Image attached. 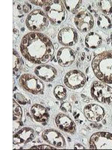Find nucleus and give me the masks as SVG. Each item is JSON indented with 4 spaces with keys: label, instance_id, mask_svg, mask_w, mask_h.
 I'll return each mask as SVG.
<instances>
[{
    "label": "nucleus",
    "instance_id": "f257e3e1",
    "mask_svg": "<svg viewBox=\"0 0 112 150\" xmlns=\"http://www.w3.org/2000/svg\"><path fill=\"white\" fill-rule=\"evenodd\" d=\"M20 52L24 58L32 63L44 65L52 59L55 48L52 41L41 33H28L21 40Z\"/></svg>",
    "mask_w": 112,
    "mask_h": 150
},
{
    "label": "nucleus",
    "instance_id": "f03ea898",
    "mask_svg": "<svg viewBox=\"0 0 112 150\" xmlns=\"http://www.w3.org/2000/svg\"><path fill=\"white\" fill-rule=\"evenodd\" d=\"M93 71L100 82L112 84V51L108 50L94 56L91 63Z\"/></svg>",
    "mask_w": 112,
    "mask_h": 150
},
{
    "label": "nucleus",
    "instance_id": "7ed1b4c3",
    "mask_svg": "<svg viewBox=\"0 0 112 150\" xmlns=\"http://www.w3.org/2000/svg\"><path fill=\"white\" fill-rule=\"evenodd\" d=\"M44 12L49 21L55 26H58L66 19V10L63 1H49L44 7Z\"/></svg>",
    "mask_w": 112,
    "mask_h": 150
},
{
    "label": "nucleus",
    "instance_id": "20e7f679",
    "mask_svg": "<svg viewBox=\"0 0 112 150\" xmlns=\"http://www.w3.org/2000/svg\"><path fill=\"white\" fill-rule=\"evenodd\" d=\"M26 25L29 30L39 33L45 30L49 26V19L44 11L41 9H36L27 16Z\"/></svg>",
    "mask_w": 112,
    "mask_h": 150
},
{
    "label": "nucleus",
    "instance_id": "39448f33",
    "mask_svg": "<svg viewBox=\"0 0 112 150\" xmlns=\"http://www.w3.org/2000/svg\"><path fill=\"white\" fill-rule=\"evenodd\" d=\"M19 84L25 89L33 95H42L44 92V84L38 77L31 74H23L19 79Z\"/></svg>",
    "mask_w": 112,
    "mask_h": 150
},
{
    "label": "nucleus",
    "instance_id": "423d86ee",
    "mask_svg": "<svg viewBox=\"0 0 112 150\" xmlns=\"http://www.w3.org/2000/svg\"><path fill=\"white\" fill-rule=\"evenodd\" d=\"M90 93L93 99L101 104H112V88L106 83L94 82L90 88Z\"/></svg>",
    "mask_w": 112,
    "mask_h": 150
},
{
    "label": "nucleus",
    "instance_id": "0eeeda50",
    "mask_svg": "<svg viewBox=\"0 0 112 150\" xmlns=\"http://www.w3.org/2000/svg\"><path fill=\"white\" fill-rule=\"evenodd\" d=\"M90 149H112V134L105 131L94 133L90 138Z\"/></svg>",
    "mask_w": 112,
    "mask_h": 150
},
{
    "label": "nucleus",
    "instance_id": "6e6552de",
    "mask_svg": "<svg viewBox=\"0 0 112 150\" xmlns=\"http://www.w3.org/2000/svg\"><path fill=\"white\" fill-rule=\"evenodd\" d=\"M64 83L69 89L76 90L85 86L86 83V77L81 71L72 70L66 74L64 77Z\"/></svg>",
    "mask_w": 112,
    "mask_h": 150
},
{
    "label": "nucleus",
    "instance_id": "1a4fd4ad",
    "mask_svg": "<svg viewBox=\"0 0 112 150\" xmlns=\"http://www.w3.org/2000/svg\"><path fill=\"white\" fill-rule=\"evenodd\" d=\"M74 23L81 33H86L94 26V19L88 10H82L75 16Z\"/></svg>",
    "mask_w": 112,
    "mask_h": 150
},
{
    "label": "nucleus",
    "instance_id": "9d476101",
    "mask_svg": "<svg viewBox=\"0 0 112 150\" xmlns=\"http://www.w3.org/2000/svg\"><path fill=\"white\" fill-rule=\"evenodd\" d=\"M43 140L56 149L66 146V140L62 134L55 129H46L42 133Z\"/></svg>",
    "mask_w": 112,
    "mask_h": 150
},
{
    "label": "nucleus",
    "instance_id": "9b49d317",
    "mask_svg": "<svg viewBox=\"0 0 112 150\" xmlns=\"http://www.w3.org/2000/svg\"><path fill=\"white\" fill-rule=\"evenodd\" d=\"M58 42L66 47L74 46L78 40L76 30L71 27H64L59 31L58 34Z\"/></svg>",
    "mask_w": 112,
    "mask_h": 150
},
{
    "label": "nucleus",
    "instance_id": "f8f14e48",
    "mask_svg": "<svg viewBox=\"0 0 112 150\" xmlns=\"http://www.w3.org/2000/svg\"><path fill=\"white\" fill-rule=\"evenodd\" d=\"M83 112L87 120L93 122H98L105 117V111L102 107L97 104H90L84 108Z\"/></svg>",
    "mask_w": 112,
    "mask_h": 150
},
{
    "label": "nucleus",
    "instance_id": "ddd939ff",
    "mask_svg": "<svg viewBox=\"0 0 112 150\" xmlns=\"http://www.w3.org/2000/svg\"><path fill=\"white\" fill-rule=\"evenodd\" d=\"M55 125L58 129L69 134L76 133V125L71 118L64 113H58L55 117Z\"/></svg>",
    "mask_w": 112,
    "mask_h": 150
},
{
    "label": "nucleus",
    "instance_id": "4468645a",
    "mask_svg": "<svg viewBox=\"0 0 112 150\" xmlns=\"http://www.w3.org/2000/svg\"><path fill=\"white\" fill-rule=\"evenodd\" d=\"M36 134L34 129L28 127L20 128L17 132H14L13 137V143L14 145L26 144L32 141L35 138Z\"/></svg>",
    "mask_w": 112,
    "mask_h": 150
},
{
    "label": "nucleus",
    "instance_id": "2eb2a0df",
    "mask_svg": "<svg viewBox=\"0 0 112 150\" xmlns=\"http://www.w3.org/2000/svg\"><path fill=\"white\" fill-rule=\"evenodd\" d=\"M58 64L62 67L72 65L76 59V55L73 50L69 47H62L58 50L56 55Z\"/></svg>",
    "mask_w": 112,
    "mask_h": 150
},
{
    "label": "nucleus",
    "instance_id": "dca6fc26",
    "mask_svg": "<svg viewBox=\"0 0 112 150\" xmlns=\"http://www.w3.org/2000/svg\"><path fill=\"white\" fill-rule=\"evenodd\" d=\"M34 74L41 80L46 82H52L57 76L55 68L47 65H40L34 68Z\"/></svg>",
    "mask_w": 112,
    "mask_h": 150
},
{
    "label": "nucleus",
    "instance_id": "f3484780",
    "mask_svg": "<svg viewBox=\"0 0 112 150\" xmlns=\"http://www.w3.org/2000/svg\"><path fill=\"white\" fill-rule=\"evenodd\" d=\"M31 114L33 119L37 122L43 125L47 124L49 120V113L47 109L43 105L35 104L31 108Z\"/></svg>",
    "mask_w": 112,
    "mask_h": 150
},
{
    "label": "nucleus",
    "instance_id": "a211bd4d",
    "mask_svg": "<svg viewBox=\"0 0 112 150\" xmlns=\"http://www.w3.org/2000/svg\"><path fill=\"white\" fill-rule=\"evenodd\" d=\"M102 42V37L99 34L93 33V32L89 33L87 35L85 40V45H86L87 47L91 50L97 49V47L100 46Z\"/></svg>",
    "mask_w": 112,
    "mask_h": 150
},
{
    "label": "nucleus",
    "instance_id": "6ab92c4d",
    "mask_svg": "<svg viewBox=\"0 0 112 150\" xmlns=\"http://www.w3.org/2000/svg\"><path fill=\"white\" fill-rule=\"evenodd\" d=\"M97 25L104 30H108L112 28V21L108 16L100 14L97 19Z\"/></svg>",
    "mask_w": 112,
    "mask_h": 150
},
{
    "label": "nucleus",
    "instance_id": "aec40b11",
    "mask_svg": "<svg viewBox=\"0 0 112 150\" xmlns=\"http://www.w3.org/2000/svg\"><path fill=\"white\" fill-rule=\"evenodd\" d=\"M98 5L100 10L105 15H111L112 14V2L108 0H103L98 2Z\"/></svg>",
    "mask_w": 112,
    "mask_h": 150
},
{
    "label": "nucleus",
    "instance_id": "412c9836",
    "mask_svg": "<svg viewBox=\"0 0 112 150\" xmlns=\"http://www.w3.org/2000/svg\"><path fill=\"white\" fill-rule=\"evenodd\" d=\"M53 94H54L55 97L59 101H64L66 98V96H67L66 89H65V87L61 85H58L55 87L54 90H53Z\"/></svg>",
    "mask_w": 112,
    "mask_h": 150
},
{
    "label": "nucleus",
    "instance_id": "4be33fe9",
    "mask_svg": "<svg viewBox=\"0 0 112 150\" xmlns=\"http://www.w3.org/2000/svg\"><path fill=\"white\" fill-rule=\"evenodd\" d=\"M63 3L66 10L73 12L79 8L82 2L79 0H69V1H63Z\"/></svg>",
    "mask_w": 112,
    "mask_h": 150
},
{
    "label": "nucleus",
    "instance_id": "5701e85b",
    "mask_svg": "<svg viewBox=\"0 0 112 150\" xmlns=\"http://www.w3.org/2000/svg\"><path fill=\"white\" fill-rule=\"evenodd\" d=\"M13 117L14 121H20L22 117V108L14 99L13 101Z\"/></svg>",
    "mask_w": 112,
    "mask_h": 150
},
{
    "label": "nucleus",
    "instance_id": "b1692460",
    "mask_svg": "<svg viewBox=\"0 0 112 150\" xmlns=\"http://www.w3.org/2000/svg\"><path fill=\"white\" fill-rule=\"evenodd\" d=\"M13 69H14V73L18 72L20 71L21 67H22V60L19 56L18 53L15 50H13Z\"/></svg>",
    "mask_w": 112,
    "mask_h": 150
},
{
    "label": "nucleus",
    "instance_id": "393cba45",
    "mask_svg": "<svg viewBox=\"0 0 112 150\" xmlns=\"http://www.w3.org/2000/svg\"><path fill=\"white\" fill-rule=\"evenodd\" d=\"M14 98L18 104H21V105H26V104L29 103L27 98L20 92H16V93L14 94Z\"/></svg>",
    "mask_w": 112,
    "mask_h": 150
},
{
    "label": "nucleus",
    "instance_id": "a878e982",
    "mask_svg": "<svg viewBox=\"0 0 112 150\" xmlns=\"http://www.w3.org/2000/svg\"><path fill=\"white\" fill-rule=\"evenodd\" d=\"M60 109L62 111H64V112H70L72 110V106L70 103L66 101V102L63 103V104H61Z\"/></svg>",
    "mask_w": 112,
    "mask_h": 150
},
{
    "label": "nucleus",
    "instance_id": "bb28decb",
    "mask_svg": "<svg viewBox=\"0 0 112 150\" xmlns=\"http://www.w3.org/2000/svg\"><path fill=\"white\" fill-rule=\"evenodd\" d=\"M73 115H74L75 119H76V121L78 122L80 124H82V122H85V120H84L83 116H82V115L81 112H79V116H78V111L76 110L74 112H73Z\"/></svg>",
    "mask_w": 112,
    "mask_h": 150
},
{
    "label": "nucleus",
    "instance_id": "cd10ccee",
    "mask_svg": "<svg viewBox=\"0 0 112 150\" xmlns=\"http://www.w3.org/2000/svg\"><path fill=\"white\" fill-rule=\"evenodd\" d=\"M31 149H56L55 147L53 146H48V145H40V146H33L31 147Z\"/></svg>",
    "mask_w": 112,
    "mask_h": 150
},
{
    "label": "nucleus",
    "instance_id": "c85d7f7f",
    "mask_svg": "<svg viewBox=\"0 0 112 150\" xmlns=\"http://www.w3.org/2000/svg\"><path fill=\"white\" fill-rule=\"evenodd\" d=\"M31 2H32L33 4L36 5H39V6H43L45 7L48 4L49 1H31Z\"/></svg>",
    "mask_w": 112,
    "mask_h": 150
},
{
    "label": "nucleus",
    "instance_id": "c756f323",
    "mask_svg": "<svg viewBox=\"0 0 112 150\" xmlns=\"http://www.w3.org/2000/svg\"><path fill=\"white\" fill-rule=\"evenodd\" d=\"M32 9V7H31V5H29V4H25V5L22 6V10L25 13H29V11Z\"/></svg>",
    "mask_w": 112,
    "mask_h": 150
},
{
    "label": "nucleus",
    "instance_id": "7c9ffc66",
    "mask_svg": "<svg viewBox=\"0 0 112 150\" xmlns=\"http://www.w3.org/2000/svg\"><path fill=\"white\" fill-rule=\"evenodd\" d=\"M74 149H85V147L81 144H76L74 146Z\"/></svg>",
    "mask_w": 112,
    "mask_h": 150
},
{
    "label": "nucleus",
    "instance_id": "2f4dec72",
    "mask_svg": "<svg viewBox=\"0 0 112 150\" xmlns=\"http://www.w3.org/2000/svg\"><path fill=\"white\" fill-rule=\"evenodd\" d=\"M111 21H112V14H111Z\"/></svg>",
    "mask_w": 112,
    "mask_h": 150
}]
</instances>
